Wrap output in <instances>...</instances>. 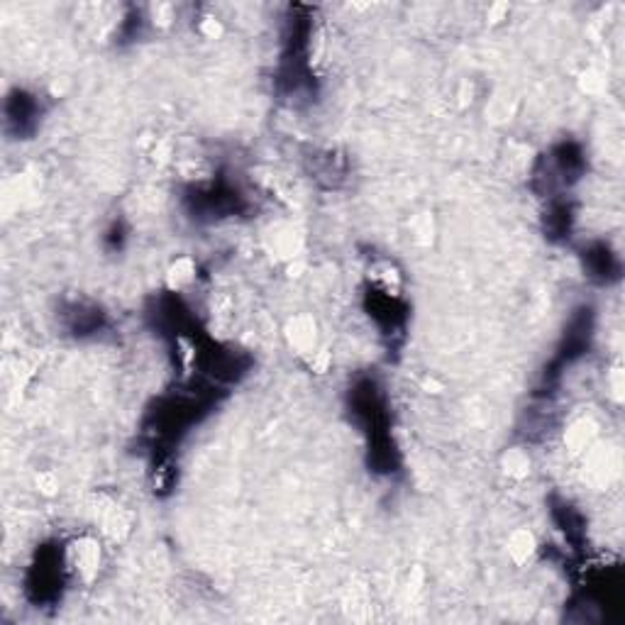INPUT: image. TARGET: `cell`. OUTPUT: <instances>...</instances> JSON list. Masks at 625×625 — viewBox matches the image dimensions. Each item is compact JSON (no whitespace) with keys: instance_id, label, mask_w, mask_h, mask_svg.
<instances>
[{"instance_id":"7a4b0ae2","label":"cell","mask_w":625,"mask_h":625,"mask_svg":"<svg viewBox=\"0 0 625 625\" xmlns=\"http://www.w3.org/2000/svg\"><path fill=\"white\" fill-rule=\"evenodd\" d=\"M98 515H101L103 533L111 537V540L123 542L125 537L130 535V530H133V515L125 511L123 506H118V503L108 501L106 506H101Z\"/></svg>"},{"instance_id":"277c9868","label":"cell","mask_w":625,"mask_h":625,"mask_svg":"<svg viewBox=\"0 0 625 625\" xmlns=\"http://www.w3.org/2000/svg\"><path fill=\"white\" fill-rule=\"evenodd\" d=\"M535 552V537L528 530H515L508 540V555L513 557V562L523 564L525 559H530V555Z\"/></svg>"},{"instance_id":"5b68a950","label":"cell","mask_w":625,"mask_h":625,"mask_svg":"<svg viewBox=\"0 0 625 625\" xmlns=\"http://www.w3.org/2000/svg\"><path fill=\"white\" fill-rule=\"evenodd\" d=\"M196 278V266L191 259H179L176 264L171 266V271H169V286H171L174 291H184L188 283H193Z\"/></svg>"},{"instance_id":"8992f818","label":"cell","mask_w":625,"mask_h":625,"mask_svg":"<svg viewBox=\"0 0 625 625\" xmlns=\"http://www.w3.org/2000/svg\"><path fill=\"white\" fill-rule=\"evenodd\" d=\"M591 437H594V430H591V425L586 423V420L572 425V427H569V432H567V442H569V447H572L574 452H581L584 447H589Z\"/></svg>"},{"instance_id":"3957f363","label":"cell","mask_w":625,"mask_h":625,"mask_svg":"<svg viewBox=\"0 0 625 625\" xmlns=\"http://www.w3.org/2000/svg\"><path fill=\"white\" fill-rule=\"evenodd\" d=\"M286 335H288L291 347L298 354H305V357L312 354V349H315V322H312L308 315L293 317L286 327Z\"/></svg>"},{"instance_id":"9c48e42d","label":"cell","mask_w":625,"mask_h":625,"mask_svg":"<svg viewBox=\"0 0 625 625\" xmlns=\"http://www.w3.org/2000/svg\"><path fill=\"white\" fill-rule=\"evenodd\" d=\"M506 15H508V5H493L486 18H491L493 23H501V20H506Z\"/></svg>"},{"instance_id":"ba28073f","label":"cell","mask_w":625,"mask_h":625,"mask_svg":"<svg viewBox=\"0 0 625 625\" xmlns=\"http://www.w3.org/2000/svg\"><path fill=\"white\" fill-rule=\"evenodd\" d=\"M201 30H203V35H205V37L215 40V37L220 35V23H215V20H213V18H208V20H203Z\"/></svg>"},{"instance_id":"6da1fadb","label":"cell","mask_w":625,"mask_h":625,"mask_svg":"<svg viewBox=\"0 0 625 625\" xmlns=\"http://www.w3.org/2000/svg\"><path fill=\"white\" fill-rule=\"evenodd\" d=\"M67 564L69 569L76 574V579H81L84 584H91L98 577L103 564V550L98 545V540L93 537H79L69 545L67 550Z\"/></svg>"},{"instance_id":"52a82bcc","label":"cell","mask_w":625,"mask_h":625,"mask_svg":"<svg viewBox=\"0 0 625 625\" xmlns=\"http://www.w3.org/2000/svg\"><path fill=\"white\" fill-rule=\"evenodd\" d=\"M506 471L508 476H515V479H523L525 474L530 471V459L525 452L520 449H513V452L506 454Z\"/></svg>"},{"instance_id":"30bf717a","label":"cell","mask_w":625,"mask_h":625,"mask_svg":"<svg viewBox=\"0 0 625 625\" xmlns=\"http://www.w3.org/2000/svg\"><path fill=\"white\" fill-rule=\"evenodd\" d=\"M37 484L42 486V491L45 493H52L54 489H57V479H54V476H42V479H37Z\"/></svg>"}]
</instances>
